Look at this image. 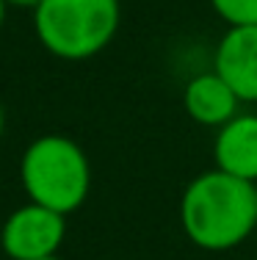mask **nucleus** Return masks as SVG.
<instances>
[{"mask_svg":"<svg viewBox=\"0 0 257 260\" xmlns=\"http://www.w3.org/2000/svg\"><path fill=\"white\" fill-rule=\"evenodd\" d=\"M180 224L199 249H235L257 227V183L222 169L202 172L182 191Z\"/></svg>","mask_w":257,"mask_h":260,"instance_id":"f257e3e1","label":"nucleus"},{"mask_svg":"<svg viewBox=\"0 0 257 260\" xmlns=\"http://www.w3.org/2000/svg\"><path fill=\"white\" fill-rule=\"evenodd\" d=\"M22 188L30 202L58 213H72L86 202L91 185V166L81 144L58 133L39 136L22 152Z\"/></svg>","mask_w":257,"mask_h":260,"instance_id":"f03ea898","label":"nucleus"},{"mask_svg":"<svg viewBox=\"0 0 257 260\" xmlns=\"http://www.w3.org/2000/svg\"><path fill=\"white\" fill-rule=\"evenodd\" d=\"M119 17V0H42L33 9V28L45 50L81 61L111 45Z\"/></svg>","mask_w":257,"mask_h":260,"instance_id":"7ed1b4c3","label":"nucleus"},{"mask_svg":"<svg viewBox=\"0 0 257 260\" xmlns=\"http://www.w3.org/2000/svg\"><path fill=\"white\" fill-rule=\"evenodd\" d=\"M66 235V219L45 205L17 208L0 230V246L11 260H45L56 257Z\"/></svg>","mask_w":257,"mask_h":260,"instance_id":"20e7f679","label":"nucleus"},{"mask_svg":"<svg viewBox=\"0 0 257 260\" xmlns=\"http://www.w3.org/2000/svg\"><path fill=\"white\" fill-rule=\"evenodd\" d=\"M213 70L241 103H257V25L230 28L218 42Z\"/></svg>","mask_w":257,"mask_h":260,"instance_id":"39448f33","label":"nucleus"},{"mask_svg":"<svg viewBox=\"0 0 257 260\" xmlns=\"http://www.w3.org/2000/svg\"><path fill=\"white\" fill-rule=\"evenodd\" d=\"M213 155L216 169L257 183V114H238L218 127Z\"/></svg>","mask_w":257,"mask_h":260,"instance_id":"423d86ee","label":"nucleus"},{"mask_svg":"<svg viewBox=\"0 0 257 260\" xmlns=\"http://www.w3.org/2000/svg\"><path fill=\"white\" fill-rule=\"evenodd\" d=\"M238 94L227 86V80L213 72H202V75L191 78L182 91V105L186 114L194 122L205 127H222L227 125L232 116H238Z\"/></svg>","mask_w":257,"mask_h":260,"instance_id":"0eeeda50","label":"nucleus"},{"mask_svg":"<svg viewBox=\"0 0 257 260\" xmlns=\"http://www.w3.org/2000/svg\"><path fill=\"white\" fill-rule=\"evenodd\" d=\"M210 6L230 28L257 25V0H210Z\"/></svg>","mask_w":257,"mask_h":260,"instance_id":"6e6552de","label":"nucleus"},{"mask_svg":"<svg viewBox=\"0 0 257 260\" xmlns=\"http://www.w3.org/2000/svg\"><path fill=\"white\" fill-rule=\"evenodd\" d=\"M42 0H6V6H17V9H36Z\"/></svg>","mask_w":257,"mask_h":260,"instance_id":"1a4fd4ad","label":"nucleus"},{"mask_svg":"<svg viewBox=\"0 0 257 260\" xmlns=\"http://www.w3.org/2000/svg\"><path fill=\"white\" fill-rule=\"evenodd\" d=\"M3 127H6V111H3V105H0V136H3Z\"/></svg>","mask_w":257,"mask_h":260,"instance_id":"9d476101","label":"nucleus"},{"mask_svg":"<svg viewBox=\"0 0 257 260\" xmlns=\"http://www.w3.org/2000/svg\"><path fill=\"white\" fill-rule=\"evenodd\" d=\"M3 20H6V0H0V25H3Z\"/></svg>","mask_w":257,"mask_h":260,"instance_id":"9b49d317","label":"nucleus"},{"mask_svg":"<svg viewBox=\"0 0 257 260\" xmlns=\"http://www.w3.org/2000/svg\"><path fill=\"white\" fill-rule=\"evenodd\" d=\"M45 260H61V257H58V255H56V257H45Z\"/></svg>","mask_w":257,"mask_h":260,"instance_id":"f8f14e48","label":"nucleus"}]
</instances>
